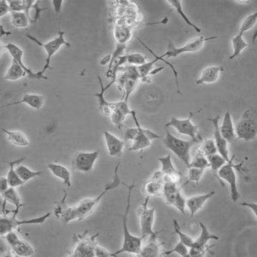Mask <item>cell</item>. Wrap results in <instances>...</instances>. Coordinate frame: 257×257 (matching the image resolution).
<instances>
[{"mask_svg": "<svg viewBox=\"0 0 257 257\" xmlns=\"http://www.w3.org/2000/svg\"><path fill=\"white\" fill-rule=\"evenodd\" d=\"M120 162L116 165L115 169L114 175H113V181L111 183L105 184L104 189L101 193L93 199H86L81 201L77 206L73 207H68L63 211L62 217L64 222L70 223V221H81L87 215H90L97 207L100 201L102 200L105 195H106L110 191L116 189L121 186V180L118 175Z\"/></svg>", "mask_w": 257, "mask_h": 257, "instance_id": "cell-1", "label": "cell"}, {"mask_svg": "<svg viewBox=\"0 0 257 257\" xmlns=\"http://www.w3.org/2000/svg\"><path fill=\"white\" fill-rule=\"evenodd\" d=\"M128 189L127 202H126V212L122 216L123 229H124V242L123 246L119 250L115 253L111 254V257H117L118 255L123 253L132 254V255L138 256L142 248V242L145 239V237H137L132 235L129 231L128 227V216L130 212V206H131V196L132 190L135 186V181L132 182L131 185H128L124 183Z\"/></svg>", "mask_w": 257, "mask_h": 257, "instance_id": "cell-2", "label": "cell"}, {"mask_svg": "<svg viewBox=\"0 0 257 257\" xmlns=\"http://www.w3.org/2000/svg\"><path fill=\"white\" fill-rule=\"evenodd\" d=\"M167 135L164 139V144L166 147L178 156V159H181L184 163L185 165L188 167L191 162V149L194 144L198 143L194 140L191 141H184L180 140L177 137H174L169 132V129L166 127Z\"/></svg>", "mask_w": 257, "mask_h": 257, "instance_id": "cell-3", "label": "cell"}, {"mask_svg": "<svg viewBox=\"0 0 257 257\" xmlns=\"http://www.w3.org/2000/svg\"><path fill=\"white\" fill-rule=\"evenodd\" d=\"M235 133L237 139L248 142L257 137V126L256 116L254 111L247 110L236 124Z\"/></svg>", "mask_w": 257, "mask_h": 257, "instance_id": "cell-4", "label": "cell"}, {"mask_svg": "<svg viewBox=\"0 0 257 257\" xmlns=\"http://www.w3.org/2000/svg\"><path fill=\"white\" fill-rule=\"evenodd\" d=\"M65 32L59 30L57 37L47 43L41 42V41L37 39L34 37L30 36V35H27L26 36H25L27 38H28L29 39H30V40L36 43L38 45L44 48L46 53H47V58H46L45 64H44L43 70H41L43 74H44L48 69H52L50 68L51 59H52V56L62 47V46L65 45L68 47H70V46H71L69 42L65 40Z\"/></svg>", "mask_w": 257, "mask_h": 257, "instance_id": "cell-5", "label": "cell"}, {"mask_svg": "<svg viewBox=\"0 0 257 257\" xmlns=\"http://www.w3.org/2000/svg\"><path fill=\"white\" fill-rule=\"evenodd\" d=\"M52 215V212H47L43 216L30 220H18L17 217H1L0 218V234L1 237L5 235L8 232L15 230L19 226L22 225L41 224L45 222L47 219Z\"/></svg>", "mask_w": 257, "mask_h": 257, "instance_id": "cell-6", "label": "cell"}, {"mask_svg": "<svg viewBox=\"0 0 257 257\" xmlns=\"http://www.w3.org/2000/svg\"><path fill=\"white\" fill-rule=\"evenodd\" d=\"M194 113L190 112L189 116L186 119L172 117L166 124V127H173L181 135H187L191 137L192 140L199 143L202 141V137L199 133V126L194 125V123L191 122Z\"/></svg>", "mask_w": 257, "mask_h": 257, "instance_id": "cell-7", "label": "cell"}, {"mask_svg": "<svg viewBox=\"0 0 257 257\" xmlns=\"http://www.w3.org/2000/svg\"><path fill=\"white\" fill-rule=\"evenodd\" d=\"M234 159L230 162L226 163L218 171V176L221 180L226 182L229 184L230 191H231V201L234 203H237L238 200L240 198V193L238 189L237 177L234 169L239 168V165H234Z\"/></svg>", "mask_w": 257, "mask_h": 257, "instance_id": "cell-8", "label": "cell"}, {"mask_svg": "<svg viewBox=\"0 0 257 257\" xmlns=\"http://www.w3.org/2000/svg\"><path fill=\"white\" fill-rule=\"evenodd\" d=\"M201 234L194 241L192 247L189 248L190 257H204L210 250L208 242L211 240H219L220 237L209 232L207 226L200 222Z\"/></svg>", "mask_w": 257, "mask_h": 257, "instance_id": "cell-9", "label": "cell"}, {"mask_svg": "<svg viewBox=\"0 0 257 257\" xmlns=\"http://www.w3.org/2000/svg\"><path fill=\"white\" fill-rule=\"evenodd\" d=\"M98 236H87V232L79 234L77 237L76 247L70 256L73 257H95V238Z\"/></svg>", "mask_w": 257, "mask_h": 257, "instance_id": "cell-10", "label": "cell"}, {"mask_svg": "<svg viewBox=\"0 0 257 257\" xmlns=\"http://www.w3.org/2000/svg\"><path fill=\"white\" fill-rule=\"evenodd\" d=\"M217 37L213 36L210 37H200L199 38L193 39L188 42L186 45L183 47L177 48L173 45L171 41H169V46H168V49L167 52L164 54H162L163 58L164 57H176L178 55L186 52H194L200 50L202 49L204 44L207 41L213 40V39H216Z\"/></svg>", "mask_w": 257, "mask_h": 257, "instance_id": "cell-11", "label": "cell"}, {"mask_svg": "<svg viewBox=\"0 0 257 257\" xmlns=\"http://www.w3.org/2000/svg\"><path fill=\"white\" fill-rule=\"evenodd\" d=\"M150 198L146 197L144 202L140 206L137 210V215L139 217L140 229L142 236L146 237L152 235L156 231H153L154 223L155 208H148V202Z\"/></svg>", "mask_w": 257, "mask_h": 257, "instance_id": "cell-12", "label": "cell"}, {"mask_svg": "<svg viewBox=\"0 0 257 257\" xmlns=\"http://www.w3.org/2000/svg\"><path fill=\"white\" fill-rule=\"evenodd\" d=\"M100 153L98 151L86 152L80 151L73 158V167L75 170L81 172H89L92 170Z\"/></svg>", "mask_w": 257, "mask_h": 257, "instance_id": "cell-13", "label": "cell"}, {"mask_svg": "<svg viewBox=\"0 0 257 257\" xmlns=\"http://www.w3.org/2000/svg\"><path fill=\"white\" fill-rule=\"evenodd\" d=\"M221 117L219 115L214 116V117L208 118L207 120L212 122L214 127V142L215 147H216L217 152L220 154L226 162H230L232 160L233 158L235 157V156H233V157H229V150H228L227 142L223 139V137L221 135L219 129V121Z\"/></svg>", "mask_w": 257, "mask_h": 257, "instance_id": "cell-14", "label": "cell"}, {"mask_svg": "<svg viewBox=\"0 0 257 257\" xmlns=\"http://www.w3.org/2000/svg\"><path fill=\"white\" fill-rule=\"evenodd\" d=\"M164 175L161 171L153 173V176L145 184L143 188V192L146 197H159L162 196L164 189Z\"/></svg>", "mask_w": 257, "mask_h": 257, "instance_id": "cell-15", "label": "cell"}, {"mask_svg": "<svg viewBox=\"0 0 257 257\" xmlns=\"http://www.w3.org/2000/svg\"><path fill=\"white\" fill-rule=\"evenodd\" d=\"M2 47L7 49L10 55L12 56L13 60L18 62V63L21 65L22 68L26 72L27 76H28L29 79H38V80L48 79L44 74H43L42 71L38 72L37 73H33L31 70H30V69L27 68V66L24 65L23 62H22V57H23L24 52L21 48L19 47L18 46L16 45L13 43H9L7 45L3 46Z\"/></svg>", "mask_w": 257, "mask_h": 257, "instance_id": "cell-16", "label": "cell"}, {"mask_svg": "<svg viewBox=\"0 0 257 257\" xmlns=\"http://www.w3.org/2000/svg\"><path fill=\"white\" fill-rule=\"evenodd\" d=\"M132 110L129 108L127 102L122 100L113 102L111 107V121L117 128L121 129L123 123L125 122L126 116L131 114Z\"/></svg>", "mask_w": 257, "mask_h": 257, "instance_id": "cell-17", "label": "cell"}, {"mask_svg": "<svg viewBox=\"0 0 257 257\" xmlns=\"http://www.w3.org/2000/svg\"><path fill=\"white\" fill-rule=\"evenodd\" d=\"M130 115L132 116V119L136 124V127H138L139 129V132H138V135L135 137V140L132 141L133 143H132L131 147L129 149V151H135L146 149V148L151 146V140H150L145 134V129L140 127L139 121L137 118L136 111L132 110Z\"/></svg>", "mask_w": 257, "mask_h": 257, "instance_id": "cell-18", "label": "cell"}, {"mask_svg": "<svg viewBox=\"0 0 257 257\" xmlns=\"http://www.w3.org/2000/svg\"><path fill=\"white\" fill-rule=\"evenodd\" d=\"M158 160L161 164V172L166 176L169 177L171 181L178 184L182 175L181 172L174 167L172 162L171 154H169L167 156L159 158Z\"/></svg>", "mask_w": 257, "mask_h": 257, "instance_id": "cell-19", "label": "cell"}, {"mask_svg": "<svg viewBox=\"0 0 257 257\" xmlns=\"http://www.w3.org/2000/svg\"><path fill=\"white\" fill-rule=\"evenodd\" d=\"M98 78L99 83H100V91L94 95V97H97L98 100V109L100 113L104 114V115H109L111 113V107L113 105V102H108L105 100V92L110 89V87L114 84L116 81V79H113L111 80V82L104 87L103 85V80H102L101 77L100 76H97Z\"/></svg>", "mask_w": 257, "mask_h": 257, "instance_id": "cell-20", "label": "cell"}, {"mask_svg": "<svg viewBox=\"0 0 257 257\" xmlns=\"http://www.w3.org/2000/svg\"><path fill=\"white\" fill-rule=\"evenodd\" d=\"M215 194V191H209L205 194L191 196L186 200V207L190 212L191 218L194 217L195 214L202 210L206 202Z\"/></svg>", "mask_w": 257, "mask_h": 257, "instance_id": "cell-21", "label": "cell"}, {"mask_svg": "<svg viewBox=\"0 0 257 257\" xmlns=\"http://www.w3.org/2000/svg\"><path fill=\"white\" fill-rule=\"evenodd\" d=\"M163 230L156 231L155 234L150 235L149 239L144 247H142L138 257H158L161 256V244L158 242V235Z\"/></svg>", "mask_w": 257, "mask_h": 257, "instance_id": "cell-22", "label": "cell"}, {"mask_svg": "<svg viewBox=\"0 0 257 257\" xmlns=\"http://www.w3.org/2000/svg\"><path fill=\"white\" fill-rule=\"evenodd\" d=\"M104 137L107 149L110 155L116 157L121 156L125 145L124 142L107 131L104 132Z\"/></svg>", "mask_w": 257, "mask_h": 257, "instance_id": "cell-23", "label": "cell"}, {"mask_svg": "<svg viewBox=\"0 0 257 257\" xmlns=\"http://www.w3.org/2000/svg\"><path fill=\"white\" fill-rule=\"evenodd\" d=\"M47 168L50 171L54 177L60 179L63 182L67 188L72 186V175L69 169L61 164L50 163L47 165Z\"/></svg>", "mask_w": 257, "mask_h": 257, "instance_id": "cell-24", "label": "cell"}, {"mask_svg": "<svg viewBox=\"0 0 257 257\" xmlns=\"http://www.w3.org/2000/svg\"><path fill=\"white\" fill-rule=\"evenodd\" d=\"M220 132L225 140L227 142H233L236 140L235 129L233 124L231 112L226 111L223 116L222 124L219 127Z\"/></svg>", "mask_w": 257, "mask_h": 257, "instance_id": "cell-25", "label": "cell"}, {"mask_svg": "<svg viewBox=\"0 0 257 257\" xmlns=\"http://www.w3.org/2000/svg\"><path fill=\"white\" fill-rule=\"evenodd\" d=\"M23 103L27 104L30 108L35 109V110H39L43 108V103H44V97L42 95H35V94H26L22 97L21 100L7 104L5 106H3L2 108L16 106V105Z\"/></svg>", "mask_w": 257, "mask_h": 257, "instance_id": "cell-26", "label": "cell"}, {"mask_svg": "<svg viewBox=\"0 0 257 257\" xmlns=\"http://www.w3.org/2000/svg\"><path fill=\"white\" fill-rule=\"evenodd\" d=\"M224 68L222 66H212L205 69L203 71L201 77L196 81L197 85L205 84H212L218 80L219 74L222 73Z\"/></svg>", "mask_w": 257, "mask_h": 257, "instance_id": "cell-27", "label": "cell"}, {"mask_svg": "<svg viewBox=\"0 0 257 257\" xmlns=\"http://www.w3.org/2000/svg\"><path fill=\"white\" fill-rule=\"evenodd\" d=\"M1 195L3 198V206L6 204H12L15 207L13 216L17 217L23 204L22 203L21 198L16 191L15 188L9 187L5 192L1 194Z\"/></svg>", "mask_w": 257, "mask_h": 257, "instance_id": "cell-28", "label": "cell"}, {"mask_svg": "<svg viewBox=\"0 0 257 257\" xmlns=\"http://www.w3.org/2000/svg\"><path fill=\"white\" fill-rule=\"evenodd\" d=\"M25 159H26V157H22L20 158V159H17V160L9 161V162H8L7 164L8 165H9V171H8L7 178L10 187H18V186H22L24 184H25L22 181L21 179L19 177L15 170V166L17 165V164H21Z\"/></svg>", "mask_w": 257, "mask_h": 257, "instance_id": "cell-29", "label": "cell"}, {"mask_svg": "<svg viewBox=\"0 0 257 257\" xmlns=\"http://www.w3.org/2000/svg\"><path fill=\"white\" fill-rule=\"evenodd\" d=\"M10 250L13 252L14 255L21 257H31L35 254L34 247L26 241L21 239L12 245Z\"/></svg>", "mask_w": 257, "mask_h": 257, "instance_id": "cell-30", "label": "cell"}, {"mask_svg": "<svg viewBox=\"0 0 257 257\" xmlns=\"http://www.w3.org/2000/svg\"><path fill=\"white\" fill-rule=\"evenodd\" d=\"M1 131L7 136L8 140L14 146L25 147H28L30 145L28 139L22 132H17V131L8 130L4 127H1Z\"/></svg>", "mask_w": 257, "mask_h": 257, "instance_id": "cell-31", "label": "cell"}, {"mask_svg": "<svg viewBox=\"0 0 257 257\" xmlns=\"http://www.w3.org/2000/svg\"><path fill=\"white\" fill-rule=\"evenodd\" d=\"M207 159L209 162V167L211 168L212 173L213 174L214 176L218 180L219 183L221 184V186L224 187V183L221 179L218 176V171L221 167H222L225 164H226V161L218 154H214L212 155H209L207 156Z\"/></svg>", "mask_w": 257, "mask_h": 257, "instance_id": "cell-32", "label": "cell"}, {"mask_svg": "<svg viewBox=\"0 0 257 257\" xmlns=\"http://www.w3.org/2000/svg\"><path fill=\"white\" fill-rule=\"evenodd\" d=\"M137 39L139 41V42L143 46V47L148 49V52H151V53L155 57V60H153V61L146 62L144 65L137 67V70H138V73H139L140 79L146 81V78L148 77V74H150V73L152 72L153 65H154L155 63L159 61V56H158L156 53H154V52H153L152 49H151V48L148 47V46H147L146 44H144V42H143V41L140 40V39Z\"/></svg>", "mask_w": 257, "mask_h": 257, "instance_id": "cell-33", "label": "cell"}, {"mask_svg": "<svg viewBox=\"0 0 257 257\" xmlns=\"http://www.w3.org/2000/svg\"><path fill=\"white\" fill-rule=\"evenodd\" d=\"M182 187H178L176 183L171 181L164 182V189H163L162 196L165 199V202L169 205H173L174 199L178 190Z\"/></svg>", "mask_w": 257, "mask_h": 257, "instance_id": "cell-34", "label": "cell"}, {"mask_svg": "<svg viewBox=\"0 0 257 257\" xmlns=\"http://www.w3.org/2000/svg\"><path fill=\"white\" fill-rule=\"evenodd\" d=\"M26 75V72L22 68L21 65L18 63V62L13 60L10 68H9L4 76V80L16 81Z\"/></svg>", "mask_w": 257, "mask_h": 257, "instance_id": "cell-35", "label": "cell"}, {"mask_svg": "<svg viewBox=\"0 0 257 257\" xmlns=\"http://www.w3.org/2000/svg\"><path fill=\"white\" fill-rule=\"evenodd\" d=\"M114 37L118 44H126L132 37L130 27L118 25L114 27Z\"/></svg>", "mask_w": 257, "mask_h": 257, "instance_id": "cell-36", "label": "cell"}, {"mask_svg": "<svg viewBox=\"0 0 257 257\" xmlns=\"http://www.w3.org/2000/svg\"><path fill=\"white\" fill-rule=\"evenodd\" d=\"M167 1L169 4H171V5L174 8V9L176 11L177 13L179 14L180 17L187 24L188 26L192 27L196 33H200L201 32H202V29L193 23V22L190 20V19L188 18V16L183 12V8H182L181 1H180V0H168Z\"/></svg>", "mask_w": 257, "mask_h": 257, "instance_id": "cell-37", "label": "cell"}, {"mask_svg": "<svg viewBox=\"0 0 257 257\" xmlns=\"http://www.w3.org/2000/svg\"><path fill=\"white\" fill-rule=\"evenodd\" d=\"M35 2V0H9L10 11L12 12H25L28 15L29 10Z\"/></svg>", "mask_w": 257, "mask_h": 257, "instance_id": "cell-38", "label": "cell"}, {"mask_svg": "<svg viewBox=\"0 0 257 257\" xmlns=\"http://www.w3.org/2000/svg\"><path fill=\"white\" fill-rule=\"evenodd\" d=\"M16 172L18 175L19 177L24 182L26 183L31 180L32 179H34L35 177L41 176L43 175V171H33L29 169L28 167L25 166L20 165L17 166L15 167Z\"/></svg>", "mask_w": 257, "mask_h": 257, "instance_id": "cell-39", "label": "cell"}, {"mask_svg": "<svg viewBox=\"0 0 257 257\" xmlns=\"http://www.w3.org/2000/svg\"><path fill=\"white\" fill-rule=\"evenodd\" d=\"M231 41H232L233 48H234V52L230 57V60H233L236 57H239L242 53V51L249 46L247 41L244 39L243 35L239 34V33L232 38Z\"/></svg>", "mask_w": 257, "mask_h": 257, "instance_id": "cell-40", "label": "cell"}, {"mask_svg": "<svg viewBox=\"0 0 257 257\" xmlns=\"http://www.w3.org/2000/svg\"><path fill=\"white\" fill-rule=\"evenodd\" d=\"M12 16V24L16 28H25L28 26L29 18L25 12H12L11 11Z\"/></svg>", "mask_w": 257, "mask_h": 257, "instance_id": "cell-41", "label": "cell"}, {"mask_svg": "<svg viewBox=\"0 0 257 257\" xmlns=\"http://www.w3.org/2000/svg\"><path fill=\"white\" fill-rule=\"evenodd\" d=\"M200 147L198 149L196 153L202 154L203 155L207 156L212 154H216L217 149L215 145L214 140H203Z\"/></svg>", "mask_w": 257, "mask_h": 257, "instance_id": "cell-42", "label": "cell"}, {"mask_svg": "<svg viewBox=\"0 0 257 257\" xmlns=\"http://www.w3.org/2000/svg\"><path fill=\"white\" fill-rule=\"evenodd\" d=\"M190 167H194V168L202 169L205 170L206 169L209 168V162L207 156L203 155L202 154L196 153V155L191 159L189 163V165L187 168Z\"/></svg>", "mask_w": 257, "mask_h": 257, "instance_id": "cell-43", "label": "cell"}, {"mask_svg": "<svg viewBox=\"0 0 257 257\" xmlns=\"http://www.w3.org/2000/svg\"><path fill=\"white\" fill-rule=\"evenodd\" d=\"M173 222L175 232L176 233L177 235L179 237L180 242L184 244L188 248H191V247H192L193 244H194V239L182 231L181 226H180L179 223H178L176 220H173Z\"/></svg>", "mask_w": 257, "mask_h": 257, "instance_id": "cell-44", "label": "cell"}, {"mask_svg": "<svg viewBox=\"0 0 257 257\" xmlns=\"http://www.w3.org/2000/svg\"><path fill=\"white\" fill-rule=\"evenodd\" d=\"M47 8L40 7V0L35 1L33 5L30 8L28 14L29 20L31 23H36L41 17V12H44Z\"/></svg>", "mask_w": 257, "mask_h": 257, "instance_id": "cell-45", "label": "cell"}, {"mask_svg": "<svg viewBox=\"0 0 257 257\" xmlns=\"http://www.w3.org/2000/svg\"><path fill=\"white\" fill-rule=\"evenodd\" d=\"M204 173V169L190 167V168H188V181L185 183L183 186L189 183H195L196 185L199 184Z\"/></svg>", "mask_w": 257, "mask_h": 257, "instance_id": "cell-46", "label": "cell"}, {"mask_svg": "<svg viewBox=\"0 0 257 257\" xmlns=\"http://www.w3.org/2000/svg\"><path fill=\"white\" fill-rule=\"evenodd\" d=\"M257 21V13H254L249 15L248 17H246L245 20L242 22L241 25L240 29H239V34L244 35L246 32L249 31L255 25H256Z\"/></svg>", "mask_w": 257, "mask_h": 257, "instance_id": "cell-47", "label": "cell"}, {"mask_svg": "<svg viewBox=\"0 0 257 257\" xmlns=\"http://www.w3.org/2000/svg\"><path fill=\"white\" fill-rule=\"evenodd\" d=\"M173 253H177L182 257H189V248L181 242H179L171 250L164 252V255L169 256Z\"/></svg>", "mask_w": 257, "mask_h": 257, "instance_id": "cell-48", "label": "cell"}, {"mask_svg": "<svg viewBox=\"0 0 257 257\" xmlns=\"http://www.w3.org/2000/svg\"><path fill=\"white\" fill-rule=\"evenodd\" d=\"M181 189V188L177 192L175 199H174L173 205L172 206L175 207L183 215H186V199L182 196Z\"/></svg>", "mask_w": 257, "mask_h": 257, "instance_id": "cell-49", "label": "cell"}, {"mask_svg": "<svg viewBox=\"0 0 257 257\" xmlns=\"http://www.w3.org/2000/svg\"><path fill=\"white\" fill-rule=\"evenodd\" d=\"M137 84H138V80L127 79L125 84H124V90H123L124 92V97L123 100H124V101L128 103L129 97H130V95H131L132 92L135 90Z\"/></svg>", "mask_w": 257, "mask_h": 257, "instance_id": "cell-50", "label": "cell"}, {"mask_svg": "<svg viewBox=\"0 0 257 257\" xmlns=\"http://www.w3.org/2000/svg\"><path fill=\"white\" fill-rule=\"evenodd\" d=\"M127 62L134 65H143L146 63V58L140 53L127 54Z\"/></svg>", "mask_w": 257, "mask_h": 257, "instance_id": "cell-51", "label": "cell"}, {"mask_svg": "<svg viewBox=\"0 0 257 257\" xmlns=\"http://www.w3.org/2000/svg\"><path fill=\"white\" fill-rule=\"evenodd\" d=\"M138 132H139V129L138 127H135V128L128 129L124 133V140L125 141H129V140L133 141L138 135Z\"/></svg>", "mask_w": 257, "mask_h": 257, "instance_id": "cell-52", "label": "cell"}, {"mask_svg": "<svg viewBox=\"0 0 257 257\" xmlns=\"http://www.w3.org/2000/svg\"><path fill=\"white\" fill-rule=\"evenodd\" d=\"M4 236H5L6 242H7L8 245L9 246V247H12V245H14L16 242H18L20 239V237H19L18 234L14 232V231L8 232L7 234H6Z\"/></svg>", "mask_w": 257, "mask_h": 257, "instance_id": "cell-53", "label": "cell"}, {"mask_svg": "<svg viewBox=\"0 0 257 257\" xmlns=\"http://www.w3.org/2000/svg\"><path fill=\"white\" fill-rule=\"evenodd\" d=\"M11 12L9 4L7 0H1L0 1V17L7 14L8 12Z\"/></svg>", "mask_w": 257, "mask_h": 257, "instance_id": "cell-54", "label": "cell"}, {"mask_svg": "<svg viewBox=\"0 0 257 257\" xmlns=\"http://www.w3.org/2000/svg\"><path fill=\"white\" fill-rule=\"evenodd\" d=\"M95 257H111V254L108 252V251L100 247L98 244H96L95 247Z\"/></svg>", "mask_w": 257, "mask_h": 257, "instance_id": "cell-55", "label": "cell"}, {"mask_svg": "<svg viewBox=\"0 0 257 257\" xmlns=\"http://www.w3.org/2000/svg\"><path fill=\"white\" fill-rule=\"evenodd\" d=\"M9 187L10 186H9V183H8L7 177H1V178H0V192H1V194L5 192Z\"/></svg>", "mask_w": 257, "mask_h": 257, "instance_id": "cell-56", "label": "cell"}, {"mask_svg": "<svg viewBox=\"0 0 257 257\" xmlns=\"http://www.w3.org/2000/svg\"><path fill=\"white\" fill-rule=\"evenodd\" d=\"M239 204V205L242 206V207H248L250 208L251 210L253 212L254 215H255V217H257V204L253 203V202H241V203Z\"/></svg>", "mask_w": 257, "mask_h": 257, "instance_id": "cell-57", "label": "cell"}, {"mask_svg": "<svg viewBox=\"0 0 257 257\" xmlns=\"http://www.w3.org/2000/svg\"><path fill=\"white\" fill-rule=\"evenodd\" d=\"M52 4H53L55 13L57 14H60L62 9V5H63V0H52Z\"/></svg>", "mask_w": 257, "mask_h": 257, "instance_id": "cell-58", "label": "cell"}, {"mask_svg": "<svg viewBox=\"0 0 257 257\" xmlns=\"http://www.w3.org/2000/svg\"><path fill=\"white\" fill-rule=\"evenodd\" d=\"M111 58L112 54H108V55L105 56V57H103V58L101 60H100V65H102V66H105V65H106L107 64H110V62H111Z\"/></svg>", "mask_w": 257, "mask_h": 257, "instance_id": "cell-59", "label": "cell"}, {"mask_svg": "<svg viewBox=\"0 0 257 257\" xmlns=\"http://www.w3.org/2000/svg\"><path fill=\"white\" fill-rule=\"evenodd\" d=\"M10 33H6V32L4 31V30L2 29V26H1V36H2V35H10Z\"/></svg>", "mask_w": 257, "mask_h": 257, "instance_id": "cell-60", "label": "cell"}]
</instances>
